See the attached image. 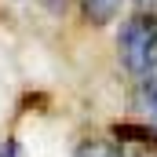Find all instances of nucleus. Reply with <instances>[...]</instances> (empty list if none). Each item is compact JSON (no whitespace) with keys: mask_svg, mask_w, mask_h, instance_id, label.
I'll return each mask as SVG.
<instances>
[{"mask_svg":"<svg viewBox=\"0 0 157 157\" xmlns=\"http://www.w3.org/2000/svg\"><path fill=\"white\" fill-rule=\"evenodd\" d=\"M139 4H143V11H150V7H154L157 0H139Z\"/></svg>","mask_w":157,"mask_h":157,"instance_id":"nucleus-6","label":"nucleus"},{"mask_svg":"<svg viewBox=\"0 0 157 157\" xmlns=\"http://www.w3.org/2000/svg\"><path fill=\"white\" fill-rule=\"evenodd\" d=\"M117 55H121V66L135 80L157 73V15L154 11H143L139 7V11H132L121 22Z\"/></svg>","mask_w":157,"mask_h":157,"instance_id":"nucleus-1","label":"nucleus"},{"mask_svg":"<svg viewBox=\"0 0 157 157\" xmlns=\"http://www.w3.org/2000/svg\"><path fill=\"white\" fill-rule=\"evenodd\" d=\"M73 157H157L154 143H128V139H84L77 143Z\"/></svg>","mask_w":157,"mask_h":157,"instance_id":"nucleus-2","label":"nucleus"},{"mask_svg":"<svg viewBox=\"0 0 157 157\" xmlns=\"http://www.w3.org/2000/svg\"><path fill=\"white\" fill-rule=\"evenodd\" d=\"M0 157H26V150H22L18 139H4L0 143Z\"/></svg>","mask_w":157,"mask_h":157,"instance_id":"nucleus-5","label":"nucleus"},{"mask_svg":"<svg viewBox=\"0 0 157 157\" xmlns=\"http://www.w3.org/2000/svg\"><path fill=\"white\" fill-rule=\"evenodd\" d=\"M77 4H80V11H84V18L95 22V26L110 22L117 15V7H121V0H77Z\"/></svg>","mask_w":157,"mask_h":157,"instance_id":"nucleus-4","label":"nucleus"},{"mask_svg":"<svg viewBox=\"0 0 157 157\" xmlns=\"http://www.w3.org/2000/svg\"><path fill=\"white\" fill-rule=\"evenodd\" d=\"M132 113L139 121V128H146L157 139V73L135 80V88H132Z\"/></svg>","mask_w":157,"mask_h":157,"instance_id":"nucleus-3","label":"nucleus"}]
</instances>
